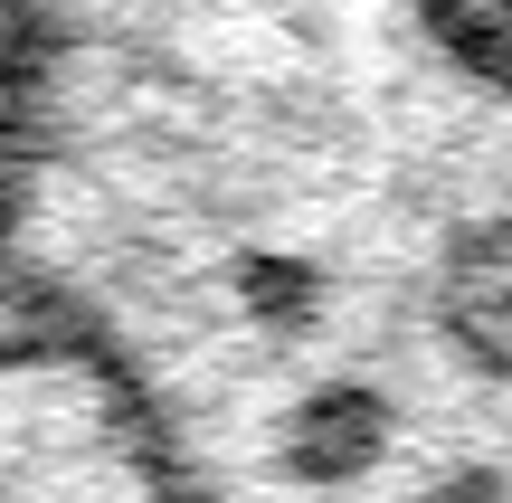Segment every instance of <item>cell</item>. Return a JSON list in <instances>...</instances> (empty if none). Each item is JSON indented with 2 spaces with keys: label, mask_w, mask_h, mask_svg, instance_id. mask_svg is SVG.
<instances>
[{
  "label": "cell",
  "mask_w": 512,
  "mask_h": 503,
  "mask_svg": "<svg viewBox=\"0 0 512 503\" xmlns=\"http://www.w3.org/2000/svg\"><path fill=\"white\" fill-rule=\"evenodd\" d=\"M0 494H171L133 380L57 314L0 295Z\"/></svg>",
  "instance_id": "obj_2"
},
{
  "label": "cell",
  "mask_w": 512,
  "mask_h": 503,
  "mask_svg": "<svg viewBox=\"0 0 512 503\" xmlns=\"http://www.w3.org/2000/svg\"><path fill=\"white\" fill-rule=\"evenodd\" d=\"M0 295L200 494H512V29L484 0H38Z\"/></svg>",
  "instance_id": "obj_1"
},
{
  "label": "cell",
  "mask_w": 512,
  "mask_h": 503,
  "mask_svg": "<svg viewBox=\"0 0 512 503\" xmlns=\"http://www.w3.org/2000/svg\"><path fill=\"white\" fill-rule=\"evenodd\" d=\"M484 10H494V19H503V29H512V0H484Z\"/></svg>",
  "instance_id": "obj_4"
},
{
  "label": "cell",
  "mask_w": 512,
  "mask_h": 503,
  "mask_svg": "<svg viewBox=\"0 0 512 503\" xmlns=\"http://www.w3.org/2000/svg\"><path fill=\"white\" fill-rule=\"evenodd\" d=\"M29 38H38V0H0V238H10V152H19V95H29Z\"/></svg>",
  "instance_id": "obj_3"
}]
</instances>
